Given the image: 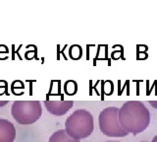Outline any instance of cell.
I'll return each instance as SVG.
<instances>
[{"label": "cell", "mask_w": 157, "mask_h": 142, "mask_svg": "<svg viewBox=\"0 0 157 142\" xmlns=\"http://www.w3.org/2000/svg\"><path fill=\"white\" fill-rule=\"evenodd\" d=\"M11 114L18 124L28 125L38 120L42 109L38 101H16L12 105Z\"/></svg>", "instance_id": "3957f363"}, {"label": "cell", "mask_w": 157, "mask_h": 142, "mask_svg": "<svg viewBox=\"0 0 157 142\" xmlns=\"http://www.w3.org/2000/svg\"><path fill=\"white\" fill-rule=\"evenodd\" d=\"M122 128L128 133L137 134L147 128L150 124V114L144 103L129 101L123 104L118 112Z\"/></svg>", "instance_id": "6da1fadb"}, {"label": "cell", "mask_w": 157, "mask_h": 142, "mask_svg": "<svg viewBox=\"0 0 157 142\" xmlns=\"http://www.w3.org/2000/svg\"><path fill=\"white\" fill-rule=\"evenodd\" d=\"M49 142H80V140L73 139L72 137H70L67 134L65 129H60L54 132L50 136Z\"/></svg>", "instance_id": "52a82bcc"}, {"label": "cell", "mask_w": 157, "mask_h": 142, "mask_svg": "<svg viewBox=\"0 0 157 142\" xmlns=\"http://www.w3.org/2000/svg\"><path fill=\"white\" fill-rule=\"evenodd\" d=\"M119 109L116 107H108L100 112L98 116V124L101 132L109 137H125L127 131L122 128L118 117Z\"/></svg>", "instance_id": "277c9868"}, {"label": "cell", "mask_w": 157, "mask_h": 142, "mask_svg": "<svg viewBox=\"0 0 157 142\" xmlns=\"http://www.w3.org/2000/svg\"><path fill=\"white\" fill-rule=\"evenodd\" d=\"M16 138V128L11 121L0 119V142H14Z\"/></svg>", "instance_id": "8992f818"}, {"label": "cell", "mask_w": 157, "mask_h": 142, "mask_svg": "<svg viewBox=\"0 0 157 142\" xmlns=\"http://www.w3.org/2000/svg\"><path fill=\"white\" fill-rule=\"evenodd\" d=\"M150 105L154 108H157V102H150Z\"/></svg>", "instance_id": "ba28073f"}, {"label": "cell", "mask_w": 157, "mask_h": 142, "mask_svg": "<svg viewBox=\"0 0 157 142\" xmlns=\"http://www.w3.org/2000/svg\"><path fill=\"white\" fill-rule=\"evenodd\" d=\"M151 142H157V135H156V136H154V138L151 140Z\"/></svg>", "instance_id": "9c48e42d"}, {"label": "cell", "mask_w": 157, "mask_h": 142, "mask_svg": "<svg viewBox=\"0 0 157 142\" xmlns=\"http://www.w3.org/2000/svg\"><path fill=\"white\" fill-rule=\"evenodd\" d=\"M107 142H118V141H107Z\"/></svg>", "instance_id": "30bf717a"}, {"label": "cell", "mask_w": 157, "mask_h": 142, "mask_svg": "<svg viewBox=\"0 0 157 142\" xmlns=\"http://www.w3.org/2000/svg\"><path fill=\"white\" fill-rule=\"evenodd\" d=\"M74 105L73 101H45V106L48 112L54 116H63L71 110Z\"/></svg>", "instance_id": "5b68a950"}, {"label": "cell", "mask_w": 157, "mask_h": 142, "mask_svg": "<svg viewBox=\"0 0 157 142\" xmlns=\"http://www.w3.org/2000/svg\"><path fill=\"white\" fill-rule=\"evenodd\" d=\"M94 124L93 116L88 111L77 110L65 121V131L73 139L81 140L90 136Z\"/></svg>", "instance_id": "7a4b0ae2"}]
</instances>
